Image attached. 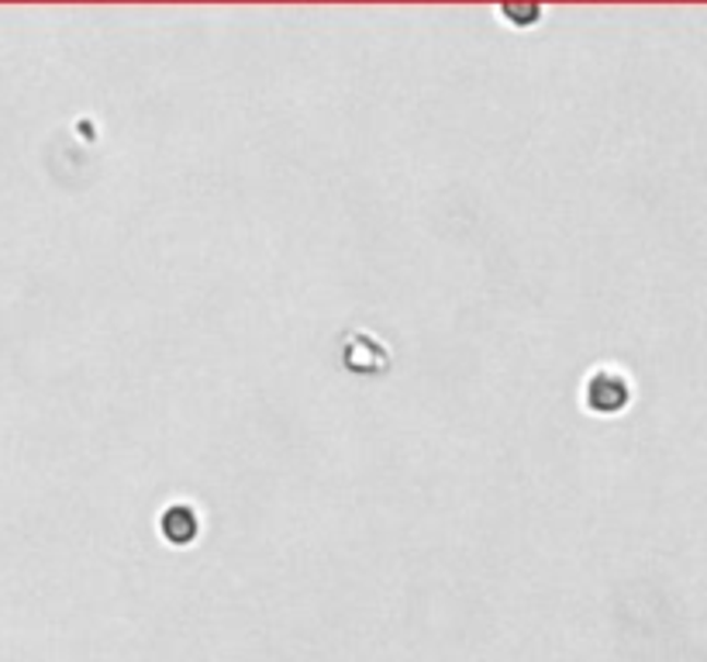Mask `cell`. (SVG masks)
I'll use <instances>...</instances> for the list:
<instances>
[{
  "label": "cell",
  "instance_id": "cell-1",
  "mask_svg": "<svg viewBox=\"0 0 707 662\" xmlns=\"http://www.w3.org/2000/svg\"><path fill=\"white\" fill-rule=\"evenodd\" d=\"M628 404V383L622 377H611V373H601L590 383V407L598 411H622Z\"/></svg>",
  "mask_w": 707,
  "mask_h": 662
},
{
  "label": "cell",
  "instance_id": "cell-2",
  "mask_svg": "<svg viewBox=\"0 0 707 662\" xmlns=\"http://www.w3.org/2000/svg\"><path fill=\"white\" fill-rule=\"evenodd\" d=\"M163 532L173 542H190L193 532H197V518L187 511V507H173V511L163 518Z\"/></svg>",
  "mask_w": 707,
  "mask_h": 662
}]
</instances>
